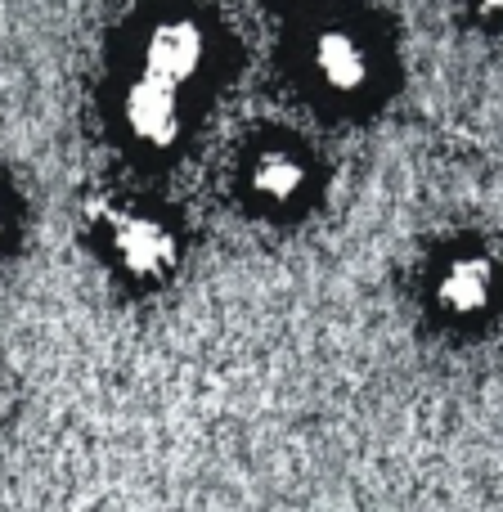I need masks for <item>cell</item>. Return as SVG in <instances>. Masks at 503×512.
<instances>
[{
    "label": "cell",
    "mask_w": 503,
    "mask_h": 512,
    "mask_svg": "<svg viewBox=\"0 0 503 512\" xmlns=\"http://www.w3.org/2000/svg\"><path fill=\"white\" fill-rule=\"evenodd\" d=\"M207 59V36L194 23H162L144 45V81L176 90Z\"/></svg>",
    "instance_id": "cell-1"
},
{
    "label": "cell",
    "mask_w": 503,
    "mask_h": 512,
    "mask_svg": "<svg viewBox=\"0 0 503 512\" xmlns=\"http://www.w3.org/2000/svg\"><path fill=\"white\" fill-rule=\"evenodd\" d=\"M113 243L122 265L140 279H158L176 265V239L158 221H144V216H122L113 230Z\"/></svg>",
    "instance_id": "cell-2"
},
{
    "label": "cell",
    "mask_w": 503,
    "mask_h": 512,
    "mask_svg": "<svg viewBox=\"0 0 503 512\" xmlns=\"http://www.w3.org/2000/svg\"><path fill=\"white\" fill-rule=\"evenodd\" d=\"M495 297V265L486 256H459L445 265L441 283H436V301L450 315H481Z\"/></svg>",
    "instance_id": "cell-3"
},
{
    "label": "cell",
    "mask_w": 503,
    "mask_h": 512,
    "mask_svg": "<svg viewBox=\"0 0 503 512\" xmlns=\"http://www.w3.org/2000/svg\"><path fill=\"white\" fill-rule=\"evenodd\" d=\"M315 72L328 90H337V95H355V90L369 81V50H364L351 32L333 27V32H324L315 41Z\"/></svg>",
    "instance_id": "cell-4"
},
{
    "label": "cell",
    "mask_w": 503,
    "mask_h": 512,
    "mask_svg": "<svg viewBox=\"0 0 503 512\" xmlns=\"http://www.w3.org/2000/svg\"><path fill=\"white\" fill-rule=\"evenodd\" d=\"M126 126L140 135L144 144H171L180 131V104L176 90L153 86V81H140V86L126 95Z\"/></svg>",
    "instance_id": "cell-5"
},
{
    "label": "cell",
    "mask_w": 503,
    "mask_h": 512,
    "mask_svg": "<svg viewBox=\"0 0 503 512\" xmlns=\"http://www.w3.org/2000/svg\"><path fill=\"white\" fill-rule=\"evenodd\" d=\"M306 185V167L292 153H265L252 167V189L265 198V203H292Z\"/></svg>",
    "instance_id": "cell-6"
},
{
    "label": "cell",
    "mask_w": 503,
    "mask_h": 512,
    "mask_svg": "<svg viewBox=\"0 0 503 512\" xmlns=\"http://www.w3.org/2000/svg\"><path fill=\"white\" fill-rule=\"evenodd\" d=\"M481 5V14H490V18H503V0H477Z\"/></svg>",
    "instance_id": "cell-7"
},
{
    "label": "cell",
    "mask_w": 503,
    "mask_h": 512,
    "mask_svg": "<svg viewBox=\"0 0 503 512\" xmlns=\"http://www.w3.org/2000/svg\"><path fill=\"white\" fill-rule=\"evenodd\" d=\"M0 225H5V212H0Z\"/></svg>",
    "instance_id": "cell-8"
}]
</instances>
